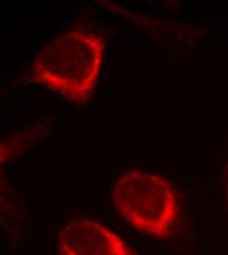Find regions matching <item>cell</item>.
<instances>
[{
  "mask_svg": "<svg viewBox=\"0 0 228 255\" xmlns=\"http://www.w3.org/2000/svg\"><path fill=\"white\" fill-rule=\"evenodd\" d=\"M225 191H226V207L228 213V165L226 172V184H225Z\"/></svg>",
  "mask_w": 228,
  "mask_h": 255,
  "instance_id": "cell-4",
  "label": "cell"
},
{
  "mask_svg": "<svg viewBox=\"0 0 228 255\" xmlns=\"http://www.w3.org/2000/svg\"><path fill=\"white\" fill-rule=\"evenodd\" d=\"M119 215L140 233L168 239L180 215V202L172 184L162 176L134 169L123 173L112 190Z\"/></svg>",
  "mask_w": 228,
  "mask_h": 255,
  "instance_id": "cell-2",
  "label": "cell"
},
{
  "mask_svg": "<svg viewBox=\"0 0 228 255\" xmlns=\"http://www.w3.org/2000/svg\"><path fill=\"white\" fill-rule=\"evenodd\" d=\"M104 49L97 33L68 30L41 48L31 64V79L70 102L85 103L97 86Z\"/></svg>",
  "mask_w": 228,
  "mask_h": 255,
  "instance_id": "cell-1",
  "label": "cell"
},
{
  "mask_svg": "<svg viewBox=\"0 0 228 255\" xmlns=\"http://www.w3.org/2000/svg\"><path fill=\"white\" fill-rule=\"evenodd\" d=\"M57 248L60 255H135L116 233L89 218L65 224L58 233Z\"/></svg>",
  "mask_w": 228,
  "mask_h": 255,
  "instance_id": "cell-3",
  "label": "cell"
}]
</instances>
